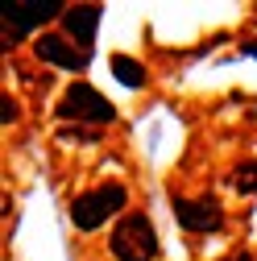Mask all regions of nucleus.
<instances>
[{"label": "nucleus", "instance_id": "f257e3e1", "mask_svg": "<svg viewBox=\"0 0 257 261\" xmlns=\"http://www.w3.org/2000/svg\"><path fill=\"white\" fill-rule=\"evenodd\" d=\"M116 261H153L158 257V232L145 212H128L116 220L112 228V241H108Z\"/></svg>", "mask_w": 257, "mask_h": 261}, {"label": "nucleus", "instance_id": "f03ea898", "mask_svg": "<svg viewBox=\"0 0 257 261\" xmlns=\"http://www.w3.org/2000/svg\"><path fill=\"white\" fill-rule=\"evenodd\" d=\"M124 203H128V191L120 182H108V187H95V191L79 195V199L71 203V220H75V228L91 232V228H100L104 220H112Z\"/></svg>", "mask_w": 257, "mask_h": 261}, {"label": "nucleus", "instance_id": "7ed1b4c3", "mask_svg": "<svg viewBox=\"0 0 257 261\" xmlns=\"http://www.w3.org/2000/svg\"><path fill=\"white\" fill-rule=\"evenodd\" d=\"M54 116L58 120H83V124H108V120H116V108L91 83H71L67 95L58 100Z\"/></svg>", "mask_w": 257, "mask_h": 261}, {"label": "nucleus", "instance_id": "20e7f679", "mask_svg": "<svg viewBox=\"0 0 257 261\" xmlns=\"http://www.w3.org/2000/svg\"><path fill=\"white\" fill-rule=\"evenodd\" d=\"M174 220L187 228V232H212V228H220V203L212 199V195H203V199H174Z\"/></svg>", "mask_w": 257, "mask_h": 261}, {"label": "nucleus", "instance_id": "39448f33", "mask_svg": "<svg viewBox=\"0 0 257 261\" xmlns=\"http://www.w3.org/2000/svg\"><path fill=\"white\" fill-rule=\"evenodd\" d=\"M62 13H67V9H62L58 0H17V5L5 13V29H17V38H21L34 25H42L50 17H62Z\"/></svg>", "mask_w": 257, "mask_h": 261}, {"label": "nucleus", "instance_id": "423d86ee", "mask_svg": "<svg viewBox=\"0 0 257 261\" xmlns=\"http://www.w3.org/2000/svg\"><path fill=\"white\" fill-rule=\"evenodd\" d=\"M34 54L42 62H50V67H62V71H83L87 58H91V54H83L79 46H71L67 38H58V34H42L34 42Z\"/></svg>", "mask_w": 257, "mask_h": 261}, {"label": "nucleus", "instance_id": "0eeeda50", "mask_svg": "<svg viewBox=\"0 0 257 261\" xmlns=\"http://www.w3.org/2000/svg\"><path fill=\"white\" fill-rule=\"evenodd\" d=\"M62 25H67V34L79 42V50L91 54L95 25H100V5H71L67 13H62Z\"/></svg>", "mask_w": 257, "mask_h": 261}, {"label": "nucleus", "instance_id": "6e6552de", "mask_svg": "<svg viewBox=\"0 0 257 261\" xmlns=\"http://www.w3.org/2000/svg\"><path fill=\"white\" fill-rule=\"evenodd\" d=\"M108 67H112V75H116L124 87H141V83H145L141 62H137V58H128V54H112V62H108Z\"/></svg>", "mask_w": 257, "mask_h": 261}, {"label": "nucleus", "instance_id": "1a4fd4ad", "mask_svg": "<svg viewBox=\"0 0 257 261\" xmlns=\"http://www.w3.org/2000/svg\"><path fill=\"white\" fill-rule=\"evenodd\" d=\"M237 187H241V191H257V162L237 166Z\"/></svg>", "mask_w": 257, "mask_h": 261}, {"label": "nucleus", "instance_id": "9d476101", "mask_svg": "<svg viewBox=\"0 0 257 261\" xmlns=\"http://www.w3.org/2000/svg\"><path fill=\"white\" fill-rule=\"evenodd\" d=\"M0 108H5V112H0V116H5V124L17 120V104H13V95H5V100H0Z\"/></svg>", "mask_w": 257, "mask_h": 261}, {"label": "nucleus", "instance_id": "9b49d317", "mask_svg": "<svg viewBox=\"0 0 257 261\" xmlns=\"http://www.w3.org/2000/svg\"><path fill=\"white\" fill-rule=\"evenodd\" d=\"M228 261H249V253H245V249H241V253H233V257H228Z\"/></svg>", "mask_w": 257, "mask_h": 261}, {"label": "nucleus", "instance_id": "f8f14e48", "mask_svg": "<svg viewBox=\"0 0 257 261\" xmlns=\"http://www.w3.org/2000/svg\"><path fill=\"white\" fill-rule=\"evenodd\" d=\"M245 50H249V54H253V58H257V42H249V46H245Z\"/></svg>", "mask_w": 257, "mask_h": 261}]
</instances>
